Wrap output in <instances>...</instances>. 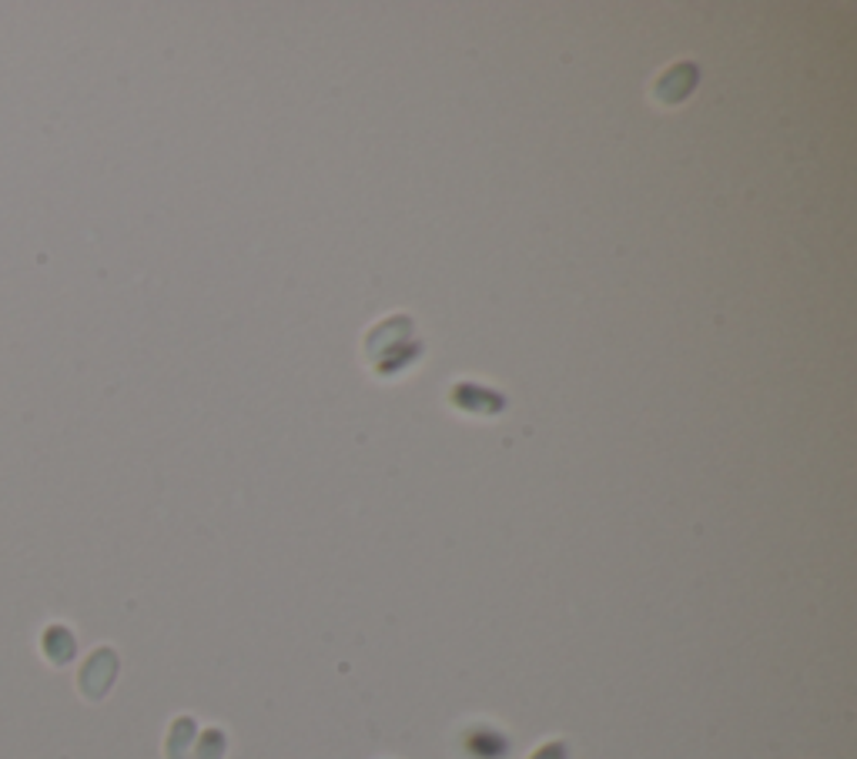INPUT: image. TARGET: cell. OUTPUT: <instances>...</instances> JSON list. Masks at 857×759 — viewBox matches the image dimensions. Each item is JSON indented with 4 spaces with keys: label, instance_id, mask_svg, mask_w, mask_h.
I'll return each instance as SVG.
<instances>
[{
    "label": "cell",
    "instance_id": "obj_4",
    "mask_svg": "<svg viewBox=\"0 0 857 759\" xmlns=\"http://www.w3.org/2000/svg\"><path fill=\"white\" fill-rule=\"evenodd\" d=\"M529 759H566V746L563 743H547L539 752H533Z\"/></svg>",
    "mask_w": 857,
    "mask_h": 759
},
{
    "label": "cell",
    "instance_id": "obj_3",
    "mask_svg": "<svg viewBox=\"0 0 857 759\" xmlns=\"http://www.w3.org/2000/svg\"><path fill=\"white\" fill-rule=\"evenodd\" d=\"M225 752V733L221 730H208L202 736V746H199V759H221Z\"/></svg>",
    "mask_w": 857,
    "mask_h": 759
},
{
    "label": "cell",
    "instance_id": "obj_1",
    "mask_svg": "<svg viewBox=\"0 0 857 759\" xmlns=\"http://www.w3.org/2000/svg\"><path fill=\"white\" fill-rule=\"evenodd\" d=\"M696 81H700V70H696V64H690V61H680V64L667 67L664 74L656 77V85H653V98H656L660 104H680V101H687V98H690V91L696 88Z\"/></svg>",
    "mask_w": 857,
    "mask_h": 759
},
{
    "label": "cell",
    "instance_id": "obj_2",
    "mask_svg": "<svg viewBox=\"0 0 857 759\" xmlns=\"http://www.w3.org/2000/svg\"><path fill=\"white\" fill-rule=\"evenodd\" d=\"M191 739H194V723L191 719H178L171 730V743H168V759H184Z\"/></svg>",
    "mask_w": 857,
    "mask_h": 759
}]
</instances>
